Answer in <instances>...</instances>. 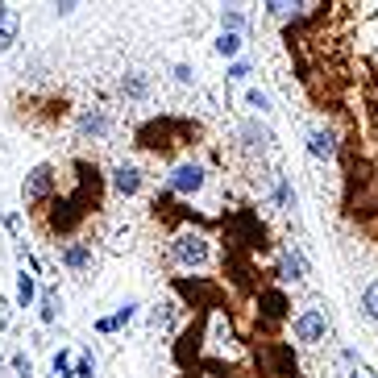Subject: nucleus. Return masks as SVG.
I'll use <instances>...</instances> for the list:
<instances>
[{
  "mask_svg": "<svg viewBox=\"0 0 378 378\" xmlns=\"http://www.w3.org/2000/svg\"><path fill=\"white\" fill-rule=\"evenodd\" d=\"M171 249H175V262H179V266H191V271L208 266V258H212L208 237H204V233H179Z\"/></svg>",
  "mask_w": 378,
  "mask_h": 378,
  "instance_id": "nucleus-1",
  "label": "nucleus"
},
{
  "mask_svg": "<svg viewBox=\"0 0 378 378\" xmlns=\"http://www.w3.org/2000/svg\"><path fill=\"white\" fill-rule=\"evenodd\" d=\"M295 337L304 341V345H316V341H325L329 337V316L325 312H304V316H295Z\"/></svg>",
  "mask_w": 378,
  "mask_h": 378,
  "instance_id": "nucleus-2",
  "label": "nucleus"
},
{
  "mask_svg": "<svg viewBox=\"0 0 378 378\" xmlns=\"http://www.w3.org/2000/svg\"><path fill=\"white\" fill-rule=\"evenodd\" d=\"M204 167L200 162H179L175 171H171V191H179V195H195V191L204 188Z\"/></svg>",
  "mask_w": 378,
  "mask_h": 378,
  "instance_id": "nucleus-3",
  "label": "nucleus"
},
{
  "mask_svg": "<svg viewBox=\"0 0 378 378\" xmlns=\"http://www.w3.org/2000/svg\"><path fill=\"white\" fill-rule=\"evenodd\" d=\"M50 188H54V167H34L30 171V179H25V188H21V195H25V204H34V200H42V195H50Z\"/></svg>",
  "mask_w": 378,
  "mask_h": 378,
  "instance_id": "nucleus-4",
  "label": "nucleus"
},
{
  "mask_svg": "<svg viewBox=\"0 0 378 378\" xmlns=\"http://www.w3.org/2000/svg\"><path fill=\"white\" fill-rule=\"evenodd\" d=\"M112 188H117V195H138V191H142V171L129 167V162H121V167L112 171Z\"/></svg>",
  "mask_w": 378,
  "mask_h": 378,
  "instance_id": "nucleus-5",
  "label": "nucleus"
},
{
  "mask_svg": "<svg viewBox=\"0 0 378 378\" xmlns=\"http://www.w3.org/2000/svg\"><path fill=\"white\" fill-rule=\"evenodd\" d=\"M138 316V304H121L112 316H104V320H96V332H117V329H125L129 320Z\"/></svg>",
  "mask_w": 378,
  "mask_h": 378,
  "instance_id": "nucleus-6",
  "label": "nucleus"
},
{
  "mask_svg": "<svg viewBox=\"0 0 378 378\" xmlns=\"http://www.w3.org/2000/svg\"><path fill=\"white\" fill-rule=\"evenodd\" d=\"M308 150H312V158L329 162L332 154H337V138H332V133H325V129H312V133H308Z\"/></svg>",
  "mask_w": 378,
  "mask_h": 378,
  "instance_id": "nucleus-7",
  "label": "nucleus"
},
{
  "mask_svg": "<svg viewBox=\"0 0 378 378\" xmlns=\"http://www.w3.org/2000/svg\"><path fill=\"white\" fill-rule=\"evenodd\" d=\"M79 133H84V138H104V133H108V117H104L100 108H88V112L79 117Z\"/></svg>",
  "mask_w": 378,
  "mask_h": 378,
  "instance_id": "nucleus-8",
  "label": "nucleus"
},
{
  "mask_svg": "<svg viewBox=\"0 0 378 378\" xmlns=\"http://www.w3.org/2000/svg\"><path fill=\"white\" fill-rule=\"evenodd\" d=\"M63 262L71 271H88L92 266V245H63Z\"/></svg>",
  "mask_w": 378,
  "mask_h": 378,
  "instance_id": "nucleus-9",
  "label": "nucleus"
},
{
  "mask_svg": "<svg viewBox=\"0 0 378 378\" xmlns=\"http://www.w3.org/2000/svg\"><path fill=\"white\" fill-rule=\"evenodd\" d=\"M150 325L162 332L175 329V299H162V304H154V312H150Z\"/></svg>",
  "mask_w": 378,
  "mask_h": 378,
  "instance_id": "nucleus-10",
  "label": "nucleus"
},
{
  "mask_svg": "<svg viewBox=\"0 0 378 378\" xmlns=\"http://www.w3.org/2000/svg\"><path fill=\"white\" fill-rule=\"evenodd\" d=\"M241 138H245L249 150H258V154H262V150L271 145V129H262V125H241Z\"/></svg>",
  "mask_w": 378,
  "mask_h": 378,
  "instance_id": "nucleus-11",
  "label": "nucleus"
},
{
  "mask_svg": "<svg viewBox=\"0 0 378 378\" xmlns=\"http://www.w3.org/2000/svg\"><path fill=\"white\" fill-rule=\"evenodd\" d=\"M34 295H38L34 275H25V271H21V275H17V304H21V308H30V304H34Z\"/></svg>",
  "mask_w": 378,
  "mask_h": 378,
  "instance_id": "nucleus-12",
  "label": "nucleus"
},
{
  "mask_svg": "<svg viewBox=\"0 0 378 378\" xmlns=\"http://www.w3.org/2000/svg\"><path fill=\"white\" fill-rule=\"evenodd\" d=\"M262 312H266L271 320H275V316H283V312H287V299L279 295V291H266V295H262Z\"/></svg>",
  "mask_w": 378,
  "mask_h": 378,
  "instance_id": "nucleus-13",
  "label": "nucleus"
},
{
  "mask_svg": "<svg viewBox=\"0 0 378 378\" xmlns=\"http://www.w3.org/2000/svg\"><path fill=\"white\" fill-rule=\"evenodd\" d=\"M283 275L287 279H304V275H308V271H304V258H299V254H295V249H287V258H283Z\"/></svg>",
  "mask_w": 378,
  "mask_h": 378,
  "instance_id": "nucleus-14",
  "label": "nucleus"
},
{
  "mask_svg": "<svg viewBox=\"0 0 378 378\" xmlns=\"http://www.w3.org/2000/svg\"><path fill=\"white\" fill-rule=\"evenodd\" d=\"M58 320V291H46L42 299V325H54Z\"/></svg>",
  "mask_w": 378,
  "mask_h": 378,
  "instance_id": "nucleus-15",
  "label": "nucleus"
},
{
  "mask_svg": "<svg viewBox=\"0 0 378 378\" xmlns=\"http://www.w3.org/2000/svg\"><path fill=\"white\" fill-rule=\"evenodd\" d=\"M362 312H366L370 320H378V283L366 287V295H362Z\"/></svg>",
  "mask_w": 378,
  "mask_h": 378,
  "instance_id": "nucleus-16",
  "label": "nucleus"
},
{
  "mask_svg": "<svg viewBox=\"0 0 378 378\" xmlns=\"http://www.w3.org/2000/svg\"><path fill=\"white\" fill-rule=\"evenodd\" d=\"M245 104H249V108H258V112H271V108H275V104H271V96L258 92V88H249V92H245Z\"/></svg>",
  "mask_w": 378,
  "mask_h": 378,
  "instance_id": "nucleus-17",
  "label": "nucleus"
},
{
  "mask_svg": "<svg viewBox=\"0 0 378 378\" xmlns=\"http://www.w3.org/2000/svg\"><path fill=\"white\" fill-rule=\"evenodd\" d=\"M50 370H54V378H67V374H71V353H67V349H58V353H54V362H50Z\"/></svg>",
  "mask_w": 378,
  "mask_h": 378,
  "instance_id": "nucleus-18",
  "label": "nucleus"
},
{
  "mask_svg": "<svg viewBox=\"0 0 378 378\" xmlns=\"http://www.w3.org/2000/svg\"><path fill=\"white\" fill-rule=\"evenodd\" d=\"M216 50H221L225 58L237 54V50H241V34H221V38H216Z\"/></svg>",
  "mask_w": 378,
  "mask_h": 378,
  "instance_id": "nucleus-19",
  "label": "nucleus"
},
{
  "mask_svg": "<svg viewBox=\"0 0 378 378\" xmlns=\"http://www.w3.org/2000/svg\"><path fill=\"white\" fill-rule=\"evenodd\" d=\"M92 370H96V358L92 353H84V358L71 366V378H92Z\"/></svg>",
  "mask_w": 378,
  "mask_h": 378,
  "instance_id": "nucleus-20",
  "label": "nucleus"
},
{
  "mask_svg": "<svg viewBox=\"0 0 378 378\" xmlns=\"http://www.w3.org/2000/svg\"><path fill=\"white\" fill-rule=\"evenodd\" d=\"M275 200H279V208H291V204H295V191H291V183H287V179H279V183H275Z\"/></svg>",
  "mask_w": 378,
  "mask_h": 378,
  "instance_id": "nucleus-21",
  "label": "nucleus"
},
{
  "mask_svg": "<svg viewBox=\"0 0 378 378\" xmlns=\"http://www.w3.org/2000/svg\"><path fill=\"white\" fill-rule=\"evenodd\" d=\"M241 30H245V17H241L237 8H229V13H225V34H241Z\"/></svg>",
  "mask_w": 378,
  "mask_h": 378,
  "instance_id": "nucleus-22",
  "label": "nucleus"
},
{
  "mask_svg": "<svg viewBox=\"0 0 378 378\" xmlns=\"http://www.w3.org/2000/svg\"><path fill=\"white\" fill-rule=\"evenodd\" d=\"M13 370H17L21 378L34 374V366H30V353H13Z\"/></svg>",
  "mask_w": 378,
  "mask_h": 378,
  "instance_id": "nucleus-23",
  "label": "nucleus"
},
{
  "mask_svg": "<svg viewBox=\"0 0 378 378\" xmlns=\"http://www.w3.org/2000/svg\"><path fill=\"white\" fill-rule=\"evenodd\" d=\"M145 92V79L142 75H129V79H125V96H142Z\"/></svg>",
  "mask_w": 378,
  "mask_h": 378,
  "instance_id": "nucleus-24",
  "label": "nucleus"
},
{
  "mask_svg": "<svg viewBox=\"0 0 378 378\" xmlns=\"http://www.w3.org/2000/svg\"><path fill=\"white\" fill-rule=\"evenodd\" d=\"M249 71H254V67H249V63H241V58H237L233 67H229V79H245V75H249Z\"/></svg>",
  "mask_w": 378,
  "mask_h": 378,
  "instance_id": "nucleus-25",
  "label": "nucleus"
},
{
  "mask_svg": "<svg viewBox=\"0 0 378 378\" xmlns=\"http://www.w3.org/2000/svg\"><path fill=\"white\" fill-rule=\"evenodd\" d=\"M175 79H179V84H191V79H195V71H191L188 63H179V67H175Z\"/></svg>",
  "mask_w": 378,
  "mask_h": 378,
  "instance_id": "nucleus-26",
  "label": "nucleus"
},
{
  "mask_svg": "<svg viewBox=\"0 0 378 378\" xmlns=\"http://www.w3.org/2000/svg\"><path fill=\"white\" fill-rule=\"evenodd\" d=\"M349 378H374V374H370V366H358V370H353Z\"/></svg>",
  "mask_w": 378,
  "mask_h": 378,
  "instance_id": "nucleus-27",
  "label": "nucleus"
},
{
  "mask_svg": "<svg viewBox=\"0 0 378 378\" xmlns=\"http://www.w3.org/2000/svg\"><path fill=\"white\" fill-rule=\"evenodd\" d=\"M0 378H8V374H4V366H0Z\"/></svg>",
  "mask_w": 378,
  "mask_h": 378,
  "instance_id": "nucleus-28",
  "label": "nucleus"
}]
</instances>
